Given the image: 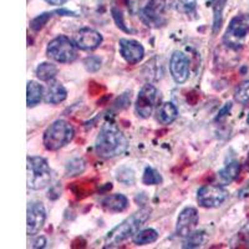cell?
Returning <instances> with one entry per match:
<instances>
[{
    "label": "cell",
    "instance_id": "6da1fadb",
    "mask_svg": "<svg viewBox=\"0 0 249 249\" xmlns=\"http://www.w3.org/2000/svg\"><path fill=\"white\" fill-rule=\"evenodd\" d=\"M128 148V140L112 122H105L95 141V151L101 159H115Z\"/></svg>",
    "mask_w": 249,
    "mask_h": 249
},
{
    "label": "cell",
    "instance_id": "603a6c76",
    "mask_svg": "<svg viewBox=\"0 0 249 249\" xmlns=\"http://www.w3.org/2000/svg\"><path fill=\"white\" fill-rule=\"evenodd\" d=\"M116 179L124 186H133L136 182V176L130 167H121L117 170Z\"/></svg>",
    "mask_w": 249,
    "mask_h": 249
},
{
    "label": "cell",
    "instance_id": "cb8c5ba5",
    "mask_svg": "<svg viewBox=\"0 0 249 249\" xmlns=\"http://www.w3.org/2000/svg\"><path fill=\"white\" fill-rule=\"evenodd\" d=\"M162 176L157 170L152 167H146L144 168L143 176H142V183L146 186H156V184L162 183Z\"/></svg>",
    "mask_w": 249,
    "mask_h": 249
},
{
    "label": "cell",
    "instance_id": "277c9868",
    "mask_svg": "<svg viewBox=\"0 0 249 249\" xmlns=\"http://www.w3.org/2000/svg\"><path fill=\"white\" fill-rule=\"evenodd\" d=\"M28 188L33 191L44 190L50 184L51 170L48 161L40 156H29L28 160Z\"/></svg>",
    "mask_w": 249,
    "mask_h": 249
},
{
    "label": "cell",
    "instance_id": "ac0fdd59",
    "mask_svg": "<svg viewBox=\"0 0 249 249\" xmlns=\"http://www.w3.org/2000/svg\"><path fill=\"white\" fill-rule=\"evenodd\" d=\"M26 95H28V107H34L39 104L44 96V89L36 81H29L28 86H26Z\"/></svg>",
    "mask_w": 249,
    "mask_h": 249
},
{
    "label": "cell",
    "instance_id": "3957f363",
    "mask_svg": "<svg viewBox=\"0 0 249 249\" xmlns=\"http://www.w3.org/2000/svg\"><path fill=\"white\" fill-rule=\"evenodd\" d=\"M75 136V128L65 120H56L44 132L43 143L48 151H57L70 143Z\"/></svg>",
    "mask_w": 249,
    "mask_h": 249
},
{
    "label": "cell",
    "instance_id": "8d00e7d4",
    "mask_svg": "<svg viewBox=\"0 0 249 249\" xmlns=\"http://www.w3.org/2000/svg\"><path fill=\"white\" fill-rule=\"evenodd\" d=\"M247 122H248V124H249V113H248V117H247Z\"/></svg>",
    "mask_w": 249,
    "mask_h": 249
},
{
    "label": "cell",
    "instance_id": "f546056e",
    "mask_svg": "<svg viewBox=\"0 0 249 249\" xmlns=\"http://www.w3.org/2000/svg\"><path fill=\"white\" fill-rule=\"evenodd\" d=\"M197 1L196 0H178V9L184 14H196Z\"/></svg>",
    "mask_w": 249,
    "mask_h": 249
},
{
    "label": "cell",
    "instance_id": "4dcf8cb0",
    "mask_svg": "<svg viewBox=\"0 0 249 249\" xmlns=\"http://www.w3.org/2000/svg\"><path fill=\"white\" fill-rule=\"evenodd\" d=\"M111 13H112V17H113V19H115V21H116L117 26H119L121 30H124V33H131V29H128L127 26H126V24H124V17H122L121 12H120L119 9L112 8Z\"/></svg>",
    "mask_w": 249,
    "mask_h": 249
},
{
    "label": "cell",
    "instance_id": "484cf974",
    "mask_svg": "<svg viewBox=\"0 0 249 249\" xmlns=\"http://www.w3.org/2000/svg\"><path fill=\"white\" fill-rule=\"evenodd\" d=\"M234 100L244 106L249 105V80L237 86L234 91Z\"/></svg>",
    "mask_w": 249,
    "mask_h": 249
},
{
    "label": "cell",
    "instance_id": "4fadbf2b",
    "mask_svg": "<svg viewBox=\"0 0 249 249\" xmlns=\"http://www.w3.org/2000/svg\"><path fill=\"white\" fill-rule=\"evenodd\" d=\"M102 40V35L95 29L82 28L75 35L74 43L80 50L92 51L101 45Z\"/></svg>",
    "mask_w": 249,
    "mask_h": 249
},
{
    "label": "cell",
    "instance_id": "8992f818",
    "mask_svg": "<svg viewBox=\"0 0 249 249\" xmlns=\"http://www.w3.org/2000/svg\"><path fill=\"white\" fill-rule=\"evenodd\" d=\"M77 46L65 35H59L49 43L46 55L60 64H71L77 59Z\"/></svg>",
    "mask_w": 249,
    "mask_h": 249
},
{
    "label": "cell",
    "instance_id": "4316f807",
    "mask_svg": "<svg viewBox=\"0 0 249 249\" xmlns=\"http://www.w3.org/2000/svg\"><path fill=\"white\" fill-rule=\"evenodd\" d=\"M204 243V233L203 232H193L188 237H186V241L183 243V248H199Z\"/></svg>",
    "mask_w": 249,
    "mask_h": 249
},
{
    "label": "cell",
    "instance_id": "e0dca14e",
    "mask_svg": "<svg viewBox=\"0 0 249 249\" xmlns=\"http://www.w3.org/2000/svg\"><path fill=\"white\" fill-rule=\"evenodd\" d=\"M178 116V110L173 102H163L157 110V120L162 124H170Z\"/></svg>",
    "mask_w": 249,
    "mask_h": 249
},
{
    "label": "cell",
    "instance_id": "7402d4cb",
    "mask_svg": "<svg viewBox=\"0 0 249 249\" xmlns=\"http://www.w3.org/2000/svg\"><path fill=\"white\" fill-rule=\"evenodd\" d=\"M159 238V233L157 231L152 230V228H146V230H140L136 234L133 235V243L136 246H146V244L155 243Z\"/></svg>",
    "mask_w": 249,
    "mask_h": 249
},
{
    "label": "cell",
    "instance_id": "5b68a950",
    "mask_svg": "<svg viewBox=\"0 0 249 249\" xmlns=\"http://www.w3.org/2000/svg\"><path fill=\"white\" fill-rule=\"evenodd\" d=\"M175 6L173 0H150L142 9L141 19L152 28H162L168 23V13Z\"/></svg>",
    "mask_w": 249,
    "mask_h": 249
},
{
    "label": "cell",
    "instance_id": "7a4b0ae2",
    "mask_svg": "<svg viewBox=\"0 0 249 249\" xmlns=\"http://www.w3.org/2000/svg\"><path fill=\"white\" fill-rule=\"evenodd\" d=\"M151 212L152 210L148 207H142L141 210L131 214L124 221H122L119 226H116L113 230L106 234L105 244L106 248L108 247H116L122 242L127 241L128 238L133 237L142 228L146 222L148 221V218L151 217Z\"/></svg>",
    "mask_w": 249,
    "mask_h": 249
},
{
    "label": "cell",
    "instance_id": "1f68e13d",
    "mask_svg": "<svg viewBox=\"0 0 249 249\" xmlns=\"http://www.w3.org/2000/svg\"><path fill=\"white\" fill-rule=\"evenodd\" d=\"M238 244L239 246L249 247V223L242 228V231L238 233Z\"/></svg>",
    "mask_w": 249,
    "mask_h": 249
},
{
    "label": "cell",
    "instance_id": "d6986e66",
    "mask_svg": "<svg viewBox=\"0 0 249 249\" xmlns=\"http://www.w3.org/2000/svg\"><path fill=\"white\" fill-rule=\"evenodd\" d=\"M241 172V163L235 160L230 161V163H227L221 171H219V177L222 178L223 183H232Z\"/></svg>",
    "mask_w": 249,
    "mask_h": 249
},
{
    "label": "cell",
    "instance_id": "2e32d148",
    "mask_svg": "<svg viewBox=\"0 0 249 249\" xmlns=\"http://www.w3.org/2000/svg\"><path fill=\"white\" fill-rule=\"evenodd\" d=\"M68 97V91L65 86L59 81H51L49 85L48 92L45 93V102L51 105H57L60 102L65 101Z\"/></svg>",
    "mask_w": 249,
    "mask_h": 249
},
{
    "label": "cell",
    "instance_id": "7c38bea8",
    "mask_svg": "<svg viewBox=\"0 0 249 249\" xmlns=\"http://www.w3.org/2000/svg\"><path fill=\"white\" fill-rule=\"evenodd\" d=\"M170 71L177 84H183L190 77V60L182 51H175L170 60Z\"/></svg>",
    "mask_w": 249,
    "mask_h": 249
},
{
    "label": "cell",
    "instance_id": "f1b7e54d",
    "mask_svg": "<svg viewBox=\"0 0 249 249\" xmlns=\"http://www.w3.org/2000/svg\"><path fill=\"white\" fill-rule=\"evenodd\" d=\"M101 65L102 60L99 56H95V55H90V56L84 60V66H85L89 72H96L101 69Z\"/></svg>",
    "mask_w": 249,
    "mask_h": 249
},
{
    "label": "cell",
    "instance_id": "d590c367",
    "mask_svg": "<svg viewBox=\"0 0 249 249\" xmlns=\"http://www.w3.org/2000/svg\"><path fill=\"white\" fill-rule=\"evenodd\" d=\"M247 164H248V170H249V156H248V161H247Z\"/></svg>",
    "mask_w": 249,
    "mask_h": 249
},
{
    "label": "cell",
    "instance_id": "836d02e7",
    "mask_svg": "<svg viewBox=\"0 0 249 249\" xmlns=\"http://www.w3.org/2000/svg\"><path fill=\"white\" fill-rule=\"evenodd\" d=\"M46 244V241H45V238L44 237H40L37 238L36 241L33 242V248H44Z\"/></svg>",
    "mask_w": 249,
    "mask_h": 249
},
{
    "label": "cell",
    "instance_id": "5bb4252c",
    "mask_svg": "<svg viewBox=\"0 0 249 249\" xmlns=\"http://www.w3.org/2000/svg\"><path fill=\"white\" fill-rule=\"evenodd\" d=\"M120 54L124 57V61L130 65L139 64L144 55V49L141 43L133 39H121L119 41Z\"/></svg>",
    "mask_w": 249,
    "mask_h": 249
},
{
    "label": "cell",
    "instance_id": "52a82bcc",
    "mask_svg": "<svg viewBox=\"0 0 249 249\" xmlns=\"http://www.w3.org/2000/svg\"><path fill=\"white\" fill-rule=\"evenodd\" d=\"M230 193L219 184H207L197 192V201L203 208H217L228 199Z\"/></svg>",
    "mask_w": 249,
    "mask_h": 249
},
{
    "label": "cell",
    "instance_id": "83f0119b",
    "mask_svg": "<svg viewBox=\"0 0 249 249\" xmlns=\"http://www.w3.org/2000/svg\"><path fill=\"white\" fill-rule=\"evenodd\" d=\"M53 14L54 13H44V14L39 15V17H36L35 19L31 20L30 23V28L33 29L34 31H39L41 30V29L44 28V26L48 24L49 20L51 19V17H53Z\"/></svg>",
    "mask_w": 249,
    "mask_h": 249
},
{
    "label": "cell",
    "instance_id": "9c48e42d",
    "mask_svg": "<svg viewBox=\"0 0 249 249\" xmlns=\"http://www.w3.org/2000/svg\"><path fill=\"white\" fill-rule=\"evenodd\" d=\"M249 33V14H241L231 20L230 26L224 35V43L228 46H241L239 41Z\"/></svg>",
    "mask_w": 249,
    "mask_h": 249
},
{
    "label": "cell",
    "instance_id": "d4e9b609",
    "mask_svg": "<svg viewBox=\"0 0 249 249\" xmlns=\"http://www.w3.org/2000/svg\"><path fill=\"white\" fill-rule=\"evenodd\" d=\"M86 168L85 161L82 159H72L71 161L68 162L65 168V173L68 177H72V176L81 175Z\"/></svg>",
    "mask_w": 249,
    "mask_h": 249
},
{
    "label": "cell",
    "instance_id": "30bf717a",
    "mask_svg": "<svg viewBox=\"0 0 249 249\" xmlns=\"http://www.w3.org/2000/svg\"><path fill=\"white\" fill-rule=\"evenodd\" d=\"M28 218H26V226H28L29 235H35L43 230L46 221L45 207L41 202H29L28 203Z\"/></svg>",
    "mask_w": 249,
    "mask_h": 249
},
{
    "label": "cell",
    "instance_id": "9a60e30c",
    "mask_svg": "<svg viewBox=\"0 0 249 249\" xmlns=\"http://www.w3.org/2000/svg\"><path fill=\"white\" fill-rule=\"evenodd\" d=\"M101 204L108 212L120 213L127 210L128 198L124 195L116 193V195H111L105 197V198L102 199Z\"/></svg>",
    "mask_w": 249,
    "mask_h": 249
},
{
    "label": "cell",
    "instance_id": "ba28073f",
    "mask_svg": "<svg viewBox=\"0 0 249 249\" xmlns=\"http://www.w3.org/2000/svg\"><path fill=\"white\" fill-rule=\"evenodd\" d=\"M160 99L159 90L151 84L144 85L140 90L137 95L136 104H135V110H136L137 116L141 119H148L152 115L153 108Z\"/></svg>",
    "mask_w": 249,
    "mask_h": 249
},
{
    "label": "cell",
    "instance_id": "44dd1931",
    "mask_svg": "<svg viewBox=\"0 0 249 249\" xmlns=\"http://www.w3.org/2000/svg\"><path fill=\"white\" fill-rule=\"evenodd\" d=\"M57 71L59 70H57L56 65H54V64H51V62H41L36 68L35 74H36L37 79H40L41 81H53L56 77Z\"/></svg>",
    "mask_w": 249,
    "mask_h": 249
},
{
    "label": "cell",
    "instance_id": "ffe728a7",
    "mask_svg": "<svg viewBox=\"0 0 249 249\" xmlns=\"http://www.w3.org/2000/svg\"><path fill=\"white\" fill-rule=\"evenodd\" d=\"M227 0H210V4L213 9V33H218L223 21V10Z\"/></svg>",
    "mask_w": 249,
    "mask_h": 249
},
{
    "label": "cell",
    "instance_id": "8fae6325",
    "mask_svg": "<svg viewBox=\"0 0 249 249\" xmlns=\"http://www.w3.org/2000/svg\"><path fill=\"white\" fill-rule=\"evenodd\" d=\"M199 215L198 211L193 207H186L178 215L177 226H176V233L179 237H188L196 231L198 226Z\"/></svg>",
    "mask_w": 249,
    "mask_h": 249
},
{
    "label": "cell",
    "instance_id": "d6a6232c",
    "mask_svg": "<svg viewBox=\"0 0 249 249\" xmlns=\"http://www.w3.org/2000/svg\"><path fill=\"white\" fill-rule=\"evenodd\" d=\"M231 110H232V102H227L226 105H224L223 107L219 110V112H218V116H217V119H215V120L218 121V120H222L223 117H226L227 115L230 113Z\"/></svg>",
    "mask_w": 249,
    "mask_h": 249
},
{
    "label": "cell",
    "instance_id": "e575fe53",
    "mask_svg": "<svg viewBox=\"0 0 249 249\" xmlns=\"http://www.w3.org/2000/svg\"><path fill=\"white\" fill-rule=\"evenodd\" d=\"M46 3L51 4V5H56V6H60L62 5V4L66 3V0H45Z\"/></svg>",
    "mask_w": 249,
    "mask_h": 249
}]
</instances>
